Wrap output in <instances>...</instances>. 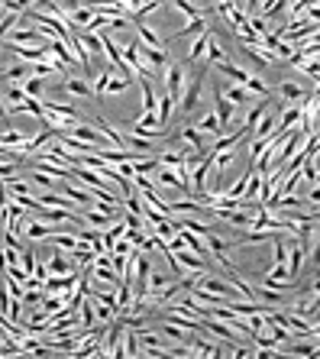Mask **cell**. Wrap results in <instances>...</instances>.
<instances>
[{"label":"cell","mask_w":320,"mask_h":359,"mask_svg":"<svg viewBox=\"0 0 320 359\" xmlns=\"http://www.w3.org/2000/svg\"><path fill=\"white\" fill-rule=\"evenodd\" d=\"M230 58H233V49L226 46L220 33H214V29H210V39H208V65L210 68H220L224 62H230Z\"/></svg>","instance_id":"cell-4"},{"label":"cell","mask_w":320,"mask_h":359,"mask_svg":"<svg viewBox=\"0 0 320 359\" xmlns=\"http://www.w3.org/2000/svg\"><path fill=\"white\" fill-rule=\"evenodd\" d=\"M194 126H198V133L210 136V140H217V136H220V120H217L214 110H208L204 117H198V123H194Z\"/></svg>","instance_id":"cell-12"},{"label":"cell","mask_w":320,"mask_h":359,"mask_svg":"<svg viewBox=\"0 0 320 359\" xmlns=\"http://www.w3.org/2000/svg\"><path fill=\"white\" fill-rule=\"evenodd\" d=\"M133 85V78L130 75H120V72H117V75H110V81H107V94H123V91H126V87ZM104 94V97H107Z\"/></svg>","instance_id":"cell-15"},{"label":"cell","mask_w":320,"mask_h":359,"mask_svg":"<svg viewBox=\"0 0 320 359\" xmlns=\"http://www.w3.org/2000/svg\"><path fill=\"white\" fill-rule=\"evenodd\" d=\"M208 68H198V72H188V81H185V91H181V101H178V110L181 114H194L201 104V91H204V81H208Z\"/></svg>","instance_id":"cell-1"},{"label":"cell","mask_w":320,"mask_h":359,"mask_svg":"<svg viewBox=\"0 0 320 359\" xmlns=\"http://www.w3.org/2000/svg\"><path fill=\"white\" fill-rule=\"evenodd\" d=\"M136 36H140V42L146 49H155V52H169V42L155 33V29L149 26V23H142V19H136Z\"/></svg>","instance_id":"cell-8"},{"label":"cell","mask_w":320,"mask_h":359,"mask_svg":"<svg viewBox=\"0 0 320 359\" xmlns=\"http://www.w3.org/2000/svg\"><path fill=\"white\" fill-rule=\"evenodd\" d=\"M171 7L178 10V13H181V17H185V19H191V17H198V13H201V10L194 7L191 0H171Z\"/></svg>","instance_id":"cell-18"},{"label":"cell","mask_w":320,"mask_h":359,"mask_svg":"<svg viewBox=\"0 0 320 359\" xmlns=\"http://www.w3.org/2000/svg\"><path fill=\"white\" fill-rule=\"evenodd\" d=\"M7 201H10V191H7V185L0 181V210L7 208Z\"/></svg>","instance_id":"cell-20"},{"label":"cell","mask_w":320,"mask_h":359,"mask_svg":"<svg viewBox=\"0 0 320 359\" xmlns=\"http://www.w3.org/2000/svg\"><path fill=\"white\" fill-rule=\"evenodd\" d=\"M178 110V101L165 91V87H159V107H155V114H159V120L169 126V120H171V114Z\"/></svg>","instance_id":"cell-11"},{"label":"cell","mask_w":320,"mask_h":359,"mask_svg":"<svg viewBox=\"0 0 320 359\" xmlns=\"http://www.w3.org/2000/svg\"><path fill=\"white\" fill-rule=\"evenodd\" d=\"M304 201H308V204H314V208H320V185H311V191L304 194Z\"/></svg>","instance_id":"cell-19"},{"label":"cell","mask_w":320,"mask_h":359,"mask_svg":"<svg viewBox=\"0 0 320 359\" xmlns=\"http://www.w3.org/2000/svg\"><path fill=\"white\" fill-rule=\"evenodd\" d=\"M0 75H3V65H0Z\"/></svg>","instance_id":"cell-22"},{"label":"cell","mask_w":320,"mask_h":359,"mask_svg":"<svg viewBox=\"0 0 320 359\" xmlns=\"http://www.w3.org/2000/svg\"><path fill=\"white\" fill-rule=\"evenodd\" d=\"M217 94L224 97V101H230V104H236V107H243V104H253V101H262V97H253L249 91H246L243 85H233V81H220L217 85Z\"/></svg>","instance_id":"cell-6"},{"label":"cell","mask_w":320,"mask_h":359,"mask_svg":"<svg viewBox=\"0 0 320 359\" xmlns=\"http://www.w3.org/2000/svg\"><path fill=\"white\" fill-rule=\"evenodd\" d=\"M7 101H3V97H0V123H3V120H7Z\"/></svg>","instance_id":"cell-21"},{"label":"cell","mask_w":320,"mask_h":359,"mask_svg":"<svg viewBox=\"0 0 320 359\" xmlns=\"http://www.w3.org/2000/svg\"><path fill=\"white\" fill-rule=\"evenodd\" d=\"M107 81H110V65H107L104 72H97L94 81H91V87H94V97H97V101H101V97L107 94Z\"/></svg>","instance_id":"cell-16"},{"label":"cell","mask_w":320,"mask_h":359,"mask_svg":"<svg viewBox=\"0 0 320 359\" xmlns=\"http://www.w3.org/2000/svg\"><path fill=\"white\" fill-rule=\"evenodd\" d=\"M162 81H165V91H169L175 101H181V91H185V81H188V68L178 65V62H171V65L165 68Z\"/></svg>","instance_id":"cell-5"},{"label":"cell","mask_w":320,"mask_h":359,"mask_svg":"<svg viewBox=\"0 0 320 359\" xmlns=\"http://www.w3.org/2000/svg\"><path fill=\"white\" fill-rule=\"evenodd\" d=\"M62 94L65 97H94V87L87 78H78V75H65L62 78Z\"/></svg>","instance_id":"cell-7"},{"label":"cell","mask_w":320,"mask_h":359,"mask_svg":"<svg viewBox=\"0 0 320 359\" xmlns=\"http://www.w3.org/2000/svg\"><path fill=\"white\" fill-rule=\"evenodd\" d=\"M208 39H210V26L204 29V33H198V36H194V42L188 46V65H194V62H204V58H208Z\"/></svg>","instance_id":"cell-10"},{"label":"cell","mask_w":320,"mask_h":359,"mask_svg":"<svg viewBox=\"0 0 320 359\" xmlns=\"http://www.w3.org/2000/svg\"><path fill=\"white\" fill-rule=\"evenodd\" d=\"M204 29H208V17H204V13H198V17L185 19V26L175 29L169 39H194L198 33H204ZM169 39H165V42H169Z\"/></svg>","instance_id":"cell-9"},{"label":"cell","mask_w":320,"mask_h":359,"mask_svg":"<svg viewBox=\"0 0 320 359\" xmlns=\"http://www.w3.org/2000/svg\"><path fill=\"white\" fill-rule=\"evenodd\" d=\"M0 46H33V49H46L49 46V39L39 33L36 26H17L13 33H10Z\"/></svg>","instance_id":"cell-3"},{"label":"cell","mask_w":320,"mask_h":359,"mask_svg":"<svg viewBox=\"0 0 320 359\" xmlns=\"http://www.w3.org/2000/svg\"><path fill=\"white\" fill-rule=\"evenodd\" d=\"M272 97H278V104H294V107H304V101L311 97V87L298 85L294 78H285L272 87Z\"/></svg>","instance_id":"cell-2"},{"label":"cell","mask_w":320,"mask_h":359,"mask_svg":"<svg viewBox=\"0 0 320 359\" xmlns=\"http://www.w3.org/2000/svg\"><path fill=\"white\" fill-rule=\"evenodd\" d=\"M26 91H23V85H7V94H3V101H7V107L10 104H19V101H26Z\"/></svg>","instance_id":"cell-17"},{"label":"cell","mask_w":320,"mask_h":359,"mask_svg":"<svg viewBox=\"0 0 320 359\" xmlns=\"http://www.w3.org/2000/svg\"><path fill=\"white\" fill-rule=\"evenodd\" d=\"M7 78V85H23L29 78V65H23V62H17V65H3V75Z\"/></svg>","instance_id":"cell-13"},{"label":"cell","mask_w":320,"mask_h":359,"mask_svg":"<svg viewBox=\"0 0 320 359\" xmlns=\"http://www.w3.org/2000/svg\"><path fill=\"white\" fill-rule=\"evenodd\" d=\"M23 91H26L29 97H46V78H36V75H29L26 81H23Z\"/></svg>","instance_id":"cell-14"}]
</instances>
